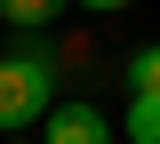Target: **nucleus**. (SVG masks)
I'll return each instance as SVG.
<instances>
[{
    "mask_svg": "<svg viewBox=\"0 0 160 144\" xmlns=\"http://www.w3.org/2000/svg\"><path fill=\"white\" fill-rule=\"evenodd\" d=\"M48 88H56L48 48H8L0 56V136H24L32 120H48Z\"/></svg>",
    "mask_w": 160,
    "mask_h": 144,
    "instance_id": "nucleus-1",
    "label": "nucleus"
},
{
    "mask_svg": "<svg viewBox=\"0 0 160 144\" xmlns=\"http://www.w3.org/2000/svg\"><path fill=\"white\" fill-rule=\"evenodd\" d=\"M48 144H112V120L88 96H64V104H48Z\"/></svg>",
    "mask_w": 160,
    "mask_h": 144,
    "instance_id": "nucleus-2",
    "label": "nucleus"
},
{
    "mask_svg": "<svg viewBox=\"0 0 160 144\" xmlns=\"http://www.w3.org/2000/svg\"><path fill=\"white\" fill-rule=\"evenodd\" d=\"M120 136H128V144H160V96L128 88V112H120Z\"/></svg>",
    "mask_w": 160,
    "mask_h": 144,
    "instance_id": "nucleus-3",
    "label": "nucleus"
},
{
    "mask_svg": "<svg viewBox=\"0 0 160 144\" xmlns=\"http://www.w3.org/2000/svg\"><path fill=\"white\" fill-rule=\"evenodd\" d=\"M56 8H64V0H0V16H8V24H24V32L56 24Z\"/></svg>",
    "mask_w": 160,
    "mask_h": 144,
    "instance_id": "nucleus-4",
    "label": "nucleus"
},
{
    "mask_svg": "<svg viewBox=\"0 0 160 144\" xmlns=\"http://www.w3.org/2000/svg\"><path fill=\"white\" fill-rule=\"evenodd\" d=\"M128 88H144V96H160V40H144L136 56H128Z\"/></svg>",
    "mask_w": 160,
    "mask_h": 144,
    "instance_id": "nucleus-5",
    "label": "nucleus"
},
{
    "mask_svg": "<svg viewBox=\"0 0 160 144\" xmlns=\"http://www.w3.org/2000/svg\"><path fill=\"white\" fill-rule=\"evenodd\" d=\"M80 8H96V16H112V8H128V0H80Z\"/></svg>",
    "mask_w": 160,
    "mask_h": 144,
    "instance_id": "nucleus-6",
    "label": "nucleus"
},
{
    "mask_svg": "<svg viewBox=\"0 0 160 144\" xmlns=\"http://www.w3.org/2000/svg\"><path fill=\"white\" fill-rule=\"evenodd\" d=\"M8 144H32V136H8Z\"/></svg>",
    "mask_w": 160,
    "mask_h": 144,
    "instance_id": "nucleus-7",
    "label": "nucleus"
}]
</instances>
